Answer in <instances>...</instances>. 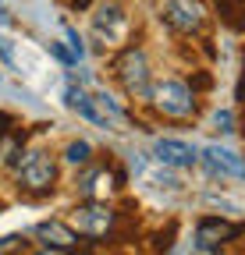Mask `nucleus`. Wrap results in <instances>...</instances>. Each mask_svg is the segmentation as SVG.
Segmentation results:
<instances>
[{"mask_svg":"<svg viewBox=\"0 0 245 255\" xmlns=\"http://www.w3.org/2000/svg\"><path fill=\"white\" fill-rule=\"evenodd\" d=\"M245 234V223H228L221 216H203L196 223V248H206V252H217L224 248L228 241H238Z\"/></svg>","mask_w":245,"mask_h":255,"instance_id":"39448f33","label":"nucleus"},{"mask_svg":"<svg viewBox=\"0 0 245 255\" xmlns=\"http://www.w3.org/2000/svg\"><path fill=\"white\" fill-rule=\"evenodd\" d=\"M21 159H11V167L18 174V184L28 191V195H46L57 184V163L46 152H18Z\"/></svg>","mask_w":245,"mask_h":255,"instance_id":"f257e3e1","label":"nucleus"},{"mask_svg":"<svg viewBox=\"0 0 245 255\" xmlns=\"http://www.w3.org/2000/svg\"><path fill=\"white\" fill-rule=\"evenodd\" d=\"M203 159L213 174H228V177H245V156L231 152V149H221V145H206L203 149Z\"/></svg>","mask_w":245,"mask_h":255,"instance_id":"9d476101","label":"nucleus"},{"mask_svg":"<svg viewBox=\"0 0 245 255\" xmlns=\"http://www.w3.org/2000/svg\"><path fill=\"white\" fill-rule=\"evenodd\" d=\"M153 152H157V159L164 167H192L199 159V152L189 142H178V138H157L153 142Z\"/></svg>","mask_w":245,"mask_h":255,"instance_id":"1a4fd4ad","label":"nucleus"},{"mask_svg":"<svg viewBox=\"0 0 245 255\" xmlns=\"http://www.w3.org/2000/svg\"><path fill=\"white\" fill-rule=\"evenodd\" d=\"M25 241L21 238H0V255H21Z\"/></svg>","mask_w":245,"mask_h":255,"instance_id":"ddd939ff","label":"nucleus"},{"mask_svg":"<svg viewBox=\"0 0 245 255\" xmlns=\"http://www.w3.org/2000/svg\"><path fill=\"white\" fill-rule=\"evenodd\" d=\"M50 50H53V57H60L64 64H75V53H68V50L60 46V43H50Z\"/></svg>","mask_w":245,"mask_h":255,"instance_id":"4468645a","label":"nucleus"},{"mask_svg":"<svg viewBox=\"0 0 245 255\" xmlns=\"http://www.w3.org/2000/svg\"><path fill=\"white\" fill-rule=\"evenodd\" d=\"M64 4H68L71 11H82V7H89V0H64Z\"/></svg>","mask_w":245,"mask_h":255,"instance_id":"f3484780","label":"nucleus"},{"mask_svg":"<svg viewBox=\"0 0 245 255\" xmlns=\"http://www.w3.org/2000/svg\"><path fill=\"white\" fill-rule=\"evenodd\" d=\"M36 241L43 245V248H60V252H71L75 245H78V234L68 227V223H60V220H43V223H36Z\"/></svg>","mask_w":245,"mask_h":255,"instance_id":"6e6552de","label":"nucleus"},{"mask_svg":"<svg viewBox=\"0 0 245 255\" xmlns=\"http://www.w3.org/2000/svg\"><path fill=\"white\" fill-rule=\"evenodd\" d=\"M0 131H4V128H0Z\"/></svg>","mask_w":245,"mask_h":255,"instance_id":"6ab92c4d","label":"nucleus"},{"mask_svg":"<svg viewBox=\"0 0 245 255\" xmlns=\"http://www.w3.org/2000/svg\"><path fill=\"white\" fill-rule=\"evenodd\" d=\"M213 121H217L221 131H231V114H228V110H217V117H213Z\"/></svg>","mask_w":245,"mask_h":255,"instance_id":"2eb2a0df","label":"nucleus"},{"mask_svg":"<svg viewBox=\"0 0 245 255\" xmlns=\"http://www.w3.org/2000/svg\"><path fill=\"white\" fill-rule=\"evenodd\" d=\"M125 25H128V18H125V11H121L117 0L100 4L96 14H93V32H96L100 39H107V43H121V36H125ZM107 43H103V46H107Z\"/></svg>","mask_w":245,"mask_h":255,"instance_id":"0eeeda50","label":"nucleus"},{"mask_svg":"<svg viewBox=\"0 0 245 255\" xmlns=\"http://www.w3.org/2000/svg\"><path fill=\"white\" fill-rule=\"evenodd\" d=\"M71 223L85 238H107L114 231V223H117V213L107 202H82V206H75Z\"/></svg>","mask_w":245,"mask_h":255,"instance_id":"20e7f679","label":"nucleus"},{"mask_svg":"<svg viewBox=\"0 0 245 255\" xmlns=\"http://www.w3.org/2000/svg\"><path fill=\"white\" fill-rule=\"evenodd\" d=\"M36 255H68V252H60V248H39Z\"/></svg>","mask_w":245,"mask_h":255,"instance_id":"a211bd4d","label":"nucleus"},{"mask_svg":"<svg viewBox=\"0 0 245 255\" xmlns=\"http://www.w3.org/2000/svg\"><path fill=\"white\" fill-rule=\"evenodd\" d=\"M149 100L164 117H174V121H189L196 117V92L178 82V78H167V82H157L149 89Z\"/></svg>","mask_w":245,"mask_h":255,"instance_id":"f03ea898","label":"nucleus"},{"mask_svg":"<svg viewBox=\"0 0 245 255\" xmlns=\"http://www.w3.org/2000/svg\"><path fill=\"white\" fill-rule=\"evenodd\" d=\"M64 159L75 163V167H85L89 159H93V145H89V142H68L64 145Z\"/></svg>","mask_w":245,"mask_h":255,"instance_id":"f8f14e48","label":"nucleus"},{"mask_svg":"<svg viewBox=\"0 0 245 255\" xmlns=\"http://www.w3.org/2000/svg\"><path fill=\"white\" fill-rule=\"evenodd\" d=\"M0 57H4L7 64H14V50H11V43H7V39H0Z\"/></svg>","mask_w":245,"mask_h":255,"instance_id":"dca6fc26","label":"nucleus"},{"mask_svg":"<svg viewBox=\"0 0 245 255\" xmlns=\"http://www.w3.org/2000/svg\"><path fill=\"white\" fill-rule=\"evenodd\" d=\"M164 21L171 28H178V32H185V36H192V32L206 28V7L199 0H167L164 4Z\"/></svg>","mask_w":245,"mask_h":255,"instance_id":"423d86ee","label":"nucleus"},{"mask_svg":"<svg viewBox=\"0 0 245 255\" xmlns=\"http://www.w3.org/2000/svg\"><path fill=\"white\" fill-rule=\"evenodd\" d=\"M114 71L121 78V85H125L128 96H135V100H149V60H146V50L139 46H128L125 53H121L114 60Z\"/></svg>","mask_w":245,"mask_h":255,"instance_id":"7ed1b4c3","label":"nucleus"},{"mask_svg":"<svg viewBox=\"0 0 245 255\" xmlns=\"http://www.w3.org/2000/svg\"><path fill=\"white\" fill-rule=\"evenodd\" d=\"M64 100H68V107L71 110H78L85 121H93V124H100V128H107V121H103V114L96 110V103L89 100V92L82 89V85H75V78H68V89H64Z\"/></svg>","mask_w":245,"mask_h":255,"instance_id":"9b49d317","label":"nucleus"},{"mask_svg":"<svg viewBox=\"0 0 245 255\" xmlns=\"http://www.w3.org/2000/svg\"><path fill=\"white\" fill-rule=\"evenodd\" d=\"M213 255H217V252H213Z\"/></svg>","mask_w":245,"mask_h":255,"instance_id":"aec40b11","label":"nucleus"}]
</instances>
